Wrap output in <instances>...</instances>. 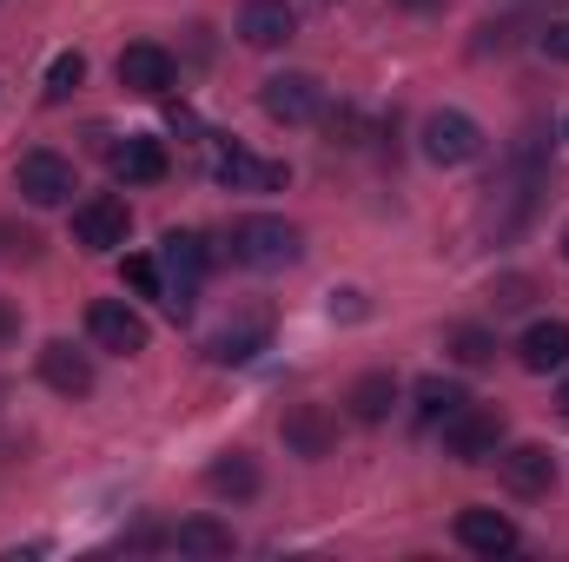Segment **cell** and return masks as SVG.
<instances>
[{
	"mask_svg": "<svg viewBox=\"0 0 569 562\" xmlns=\"http://www.w3.org/2000/svg\"><path fill=\"white\" fill-rule=\"evenodd\" d=\"M127 232H133L127 199L93 192V199H80V205H73V245H87V252H120V245H127Z\"/></svg>",
	"mask_w": 569,
	"mask_h": 562,
	"instance_id": "cell-3",
	"label": "cell"
},
{
	"mask_svg": "<svg viewBox=\"0 0 569 562\" xmlns=\"http://www.w3.org/2000/svg\"><path fill=\"white\" fill-rule=\"evenodd\" d=\"M259 483H266V476H259V463H252L246 450H226V456L206 463V490H212L219 503H252Z\"/></svg>",
	"mask_w": 569,
	"mask_h": 562,
	"instance_id": "cell-14",
	"label": "cell"
},
{
	"mask_svg": "<svg viewBox=\"0 0 569 562\" xmlns=\"http://www.w3.org/2000/svg\"><path fill=\"white\" fill-rule=\"evenodd\" d=\"M543 53L569 67V20H550V27H543Z\"/></svg>",
	"mask_w": 569,
	"mask_h": 562,
	"instance_id": "cell-28",
	"label": "cell"
},
{
	"mask_svg": "<svg viewBox=\"0 0 569 562\" xmlns=\"http://www.w3.org/2000/svg\"><path fill=\"white\" fill-rule=\"evenodd\" d=\"M166 165H172V159H166V145L152 140V133H127V140L113 145V172H120L127 185H159Z\"/></svg>",
	"mask_w": 569,
	"mask_h": 562,
	"instance_id": "cell-15",
	"label": "cell"
},
{
	"mask_svg": "<svg viewBox=\"0 0 569 562\" xmlns=\"http://www.w3.org/2000/svg\"><path fill=\"white\" fill-rule=\"evenodd\" d=\"M391 404H398V378H391V371H365V378L345 391V411L358 423H385Z\"/></svg>",
	"mask_w": 569,
	"mask_h": 562,
	"instance_id": "cell-20",
	"label": "cell"
},
{
	"mask_svg": "<svg viewBox=\"0 0 569 562\" xmlns=\"http://www.w3.org/2000/svg\"><path fill=\"white\" fill-rule=\"evenodd\" d=\"M291 33H298V13H291L284 0H246V7H239V40H246V47L272 53Z\"/></svg>",
	"mask_w": 569,
	"mask_h": 562,
	"instance_id": "cell-13",
	"label": "cell"
},
{
	"mask_svg": "<svg viewBox=\"0 0 569 562\" xmlns=\"http://www.w3.org/2000/svg\"><path fill=\"white\" fill-rule=\"evenodd\" d=\"M40 384L60 391V398H87L93 391V358L73 351L67 338H53V344H40Z\"/></svg>",
	"mask_w": 569,
	"mask_h": 562,
	"instance_id": "cell-12",
	"label": "cell"
},
{
	"mask_svg": "<svg viewBox=\"0 0 569 562\" xmlns=\"http://www.w3.org/2000/svg\"><path fill=\"white\" fill-rule=\"evenodd\" d=\"M87 338L113 358H140L146 351V318L127 304V298H93L87 304Z\"/></svg>",
	"mask_w": 569,
	"mask_h": 562,
	"instance_id": "cell-4",
	"label": "cell"
},
{
	"mask_svg": "<svg viewBox=\"0 0 569 562\" xmlns=\"http://www.w3.org/2000/svg\"><path fill=\"white\" fill-rule=\"evenodd\" d=\"M490 463H497V483H503L510 496H550V490H557V456H550L543 443H510V450H497Z\"/></svg>",
	"mask_w": 569,
	"mask_h": 562,
	"instance_id": "cell-7",
	"label": "cell"
},
{
	"mask_svg": "<svg viewBox=\"0 0 569 562\" xmlns=\"http://www.w3.org/2000/svg\"><path fill=\"white\" fill-rule=\"evenodd\" d=\"M159 265H166V284H192L212 272V245L199 239V232H166V252H159Z\"/></svg>",
	"mask_w": 569,
	"mask_h": 562,
	"instance_id": "cell-16",
	"label": "cell"
},
{
	"mask_svg": "<svg viewBox=\"0 0 569 562\" xmlns=\"http://www.w3.org/2000/svg\"><path fill=\"white\" fill-rule=\"evenodd\" d=\"M7 338H20V311H13V304L0 298V344H7Z\"/></svg>",
	"mask_w": 569,
	"mask_h": 562,
	"instance_id": "cell-29",
	"label": "cell"
},
{
	"mask_svg": "<svg viewBox=\"0 0 569 562\" xmlns=\"http://www.w3.org/2000/svg\"><path fill=\"white\" fill-rule=\"evenodd\" d=\"M457 543H463L470 556H510V550H517V523H510L503 510L470 503V510H457Z\"/></svg>",
	"mask_w": 569,
	"mask_h": 562,
	"instance_id": "cell-11",
	"label": "cell"
},
{
	"mask_svg": "<svg viewBox=\"0 0 569 562\" xmlns=\"http://www.w3.org/2000/svg\"><path fill=\"white\" fill-rule=\"evenodd\" d=\"M463 404H470V391H463L457 378H425V384H418V418H425V423L457 418Z\"/></svg>",
	"mask_w": 569,
	"mask_h": 562,
	"instance_id": "cell-23",
	"label": "cell"
},
{
	"mask_svg": "<svg viewBox=\"0 0 569 562\" xmlns=\"http://www.w3.org/2000/svg\"><path fill=\"white\" fill-rule=\"evenodd\" d=\"M557 411H563V418H569V378H563V391H557Z\"/></svg>",
	"mask_w": 569,
	"mask_h": 562,
	"instance_id": "cell-31",
	"label": "cell"
},
{
	"mask_svg": "<svg viewBox=\"0 0 569 562\" xmlns=\"http://www.w3.org/2000/svg\"><path fill=\"white\" fill-rule=\"evenodd\" d=\"M398 7H405V13H443L450 0H398Z\"/></svg>",
	"mask_w": 569,
	"mask_h": 562,
	"instance_id": "cell-30",
	"label": "cell"
},
{
	"mask_svg": "<svg viewBox=\"0 0 569 562\" xmlns=\"http://www.w3.org/2000/svg\"><path fill=\"white\" fill-rule=\"evenodd\" d=\"M13 185H20V199L27 205H67L73 192H80V179H73V159L67 152H20V165H13Z\"/></svg>",
	"mask_w": 569,
	"mask_h": 562,
	"instance_id": "cell-2",
	"label": "cell"
},
{
	"mask_svg": "<svg viewBox=\"0 0 569 562\" xmlns=\"http://www.w3.org/2000/svg\"><path fill=\"white\" fill-rule=\"evenodd\" d=\"M172 550H179V556H232V530H226L219 516H186V523L172 530Z\"/></svg>",
	"mask_w": 569,
	"mask_h": 562,
	"instance_id": "cell-21",
	"label": "cell"
},
{
	"mask_svg": "<svg viewBox=\"0 0 569 562\" xmlns=\"http://www.w3.org/2000/svg\"><path fill=\"white\" fill-rule=\"evenodd\" d=\"M80 80H87V53H53V67H47V100L67 107V100L80 93Z\"/></svg>",
	"mask_w": 569,
	"mask_h": 562,
	"instance_id": "cell-24",
	"label": "cell"
},
{
	"mask_svg": "<svg viewBox=\"0 0 569 562\" xmlns=\"http://www.w3.org/2000/svg\"><path fill=\"white\" fill-rule=\"evenodd\" d=\"M259 107H266V120H279V127H311V120L325 113V87H318L311 73H272V80L259 87Z\"/></svg>",
	"mask_w": 569,
	"mask_h": 562,
	"instance_id": "cell-5",
	"label": "cell"
},
{
	"mask_svg": "<svg viewBox=\"0 0 569 562\" xmlns=\"http://www.w3.org/2000/svg\"><path fill=\"white\" fill-rule=\"evenodd\" d=\"M450 358L463 364V371H483V364H497V331H483V324H450Z\"/></svg>",
	"mask_w": 569,
	"mask_h": 562,
	"instance_id": "cell-22",
	"label": "cell"
},
{
	"mask_svg": "<svg viewBox=\"0 0 569 562\" xmlns=\"http://www.w3.org/2000/svg\"><path fill=\"white\" fill-rule=\"evenodd\" d=\"M219 185H232V192H272V185H284V165L252 159L246 145H226L219 152Z\"/></svg>",
	"mask_w": 569,
	"mask_h": 562,
	"instance_id": "cell-19",
	"label": "cell"
},
{
	"mask_svg": "<svg viewBox=\"0 0 569 562\" xmlns=\"http://www.w3.org/2000/svg\"><path fill=\"white\" fill-rule=\"evenodd\" d=\"M266 344H272V311H252V318H239V324H226L212 338V358L219 364H252Z\"/></svg>",
	"mask_w": 569,
	"mask_h": 562,
	"instance_id": "cell-17",
	"label": "cell"
},
{
	"mask_svg": "<svg viewBox=\"0 0 569 562\" xmlns=\"http://www.w3.org/2000/svg\"><path fill=\"white\" fill-rule=\"evenodd\" d=\"M477 152H483V127H477L470 113L443 107V113H430L425 120V159L430 165H470Z\"/></svg>",
	"mask_w": 569,
	"mask_h": 562,
	"instance_id": "cell-8",
	"label": "cell"
},
{
	"mask_svg": "<svg viewBox=\"0 0 569 562\" xmlns=\"http://www.w3.org/2000/svg\"><path fill=\"white\" fill-rule=\"evenodd\" d=\"M279 436H284L291 456H311V463H318V456L338 450V418H331L325 404H291L284 423H279Z\"/></svg>",
	"mask_w": 569,
	"mask_h": 562,
	"instance_id": "cell-9",
	"label": "cell"
},
{
	"mask_svg": "<svg viewBox=\"0 0 569 562\" xmlns=\"http://www.w3.org/2000/svg\"><path fill=\"white\" fill-rule=\"evenodd\" d=\"M563 259H569V225H563Z\"/></svg>",
	"mask_w": 569,
	"mask_h": 562,
	"instance_id": "cell-32",
	"label": "cell"
},
{
	"mask_svg": "<svg viewBox=\"0 0 569 562\" xmlns=\"http://www.w3.org/2000/svg\"><path fill=\"white\" fill-rule=\"evenodd\" d=\"M537 298V284L530 279H497V311H523Z\"/></svg>",
	"mask_w": 569,
	"mask_h": 562,
	"instance_id": "cell-27",
	"label": "cell"
},
{
	"mask_svg": "<svg viewBox=\"0 0 569 562\" xmlns=\"http://www.w3.org/2000/svg\"><path fill=\"white\" fill-rule=\"evenodd\" d=\"M443 450H450L457 463H490V456L503 450V411L463 404L457 418H443Z\"/></svg>",
	"mask_w": 569,
	"mask_h": 562,
	"instance_id": "cell-6",
	"label": "cell"
},
{
	"mask_svg": "<svg viewBox=\"0 0 569 562\" xmlns=\"http://www.w3.org/2000/svg\"><path fill=\"white\" fill-rule=\"evenodd\" d=\"M120 272H127V284H133V298H166V265H159V259L133 252V259H127Z\"/></svg>",
	"mask_w": 569,
	"mask_h": 562,
	"instance_id": "cell-25",
	"label": "cell"
},
{
	"mask_svg": "<svg viewBox=\"0 0 569 562\" xmlns=\"http://www.w3.org/2000/svg\"><path fill=\"white\" fill-rule=\"evenodd\" d=\"M113 73H120V87H127V93L159 100V93L172 87V53H166V47H152V40H133V47L113 60Z\"/></svg>",
	"mask_w": 569,
	"mask_h": 562,
	"instance_id": "cell-10",
	"label": "cell"
},
{
	"mask_svg": "<svg viewBox=\"0 0 569 562\" xmlns=\"http://www.w3.org/2000/svg\"><path fill=\"white\" fill-rule=\"evenodd\" d=\"M325 127H331V145H358L365 133V120H358V107H338V113H318Z\"/></svg>",
	"mask_w": 569,
	"mask_h": 562,
	"instance_id": "cell-26",
	"label": "cell"
},
{
	"mask_svg": "<svg viewBox=\"0 0 569 562\" xmlns=\"http://www.w3.org/2000/svg\"><path fill=\"white\" fill-rule=\"evenodd\" d=\"M232 259L239 265H252V272H279L298 259V225L291 219H272V212H246L239 225H232Z\"/></svg>",
	"mask_w": 569,
	"mask_h": 562,
	"instance_id": "cell-1",
	"label": "cell"
},
{
	"mask_svg": "<svg viewBox=\"0 0 569 562\" xmlns=\"http://www.w3.org/2000/svg\"><path fill=\"white\" fill-rule=\"evenodd\" d=\"M517 358H523V371H563L569 364V324L563 318H537V324L523 331Z\"/></svg>",
	"mask_w": 569,
	"mask_h": 562,
	"instance_id": "cell-18",
	"label": "cell"
}]
</instances>
